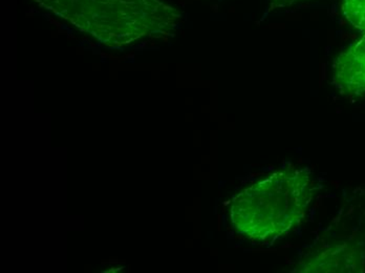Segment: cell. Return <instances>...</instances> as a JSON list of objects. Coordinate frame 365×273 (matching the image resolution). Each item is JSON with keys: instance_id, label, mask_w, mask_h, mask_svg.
<instances>
[{"instance_id": "6da1fadb", "label": "cell", "mask_w": 365, "mask_h": 273, "mask_svg": "<svg viewBox=\"0 0 365 273\" xmlns=\"http://www.w3.org/2000/svg\"><path fill=\"white\" fill-rule=\"evenodd\" d=\"M313 182L302 170H284L256 182L237 201V228L256 243H272L306 215Z\"/></svg>"}, {"instance_id": "7a4b0ae2", "label": "cell", "mask_w": 365, "mask_h": 273, "mask_svg": "<svg viewBox=\"0 0 365 273\" xmlns=\"http://www.w3.org/2000/svg\"><path fill=\"white\" fill-rule=\"evenodd\" d=\"M40 6L96 36H143L166 33L181 13L162 0H34Z\"/></svg>"}, {"instance_id": "3957f363", "label": "cell", "mask_w": 365, "mask_h": 273, "mask_svg": "<svg viewBox=\"0 0 365 273\" xmlns=\"http://www.w3.org/2000/svg\"><path fill=\"white\" fill-rule=\"evenodd\" d=\"M334 82L342 94L360 95L365 92V33L334 64Z\"/></svg>"}, {"instance_id": "277c9868", "label": "cell", "mask_w": 365, "mask_h": 273, "mask_svg": "<svg viewBox=\"0 0 365 273\" xmlns=\"http://www.w3.org/2000/svg\"><path fill=\"white\" fill-rule=\"evenodd\" d=\"M342 12L354 28L365 33V0H344Z\"/></svg>"}, {"instance_id": "5b68a950", "label": "cell", "mask_w": 365, "mask_h": 273, "mask_svg": "<svg viewBox=\"0 0 365 273\" xmlns=\"http://www.w3.org/2000/svg\"><path fill=\"white\" fill-rule=\"evenodd\" d=\"M299 1H302V0H272V6H276V8H280V6H290Z\"/></svg>"}]
</instances>
